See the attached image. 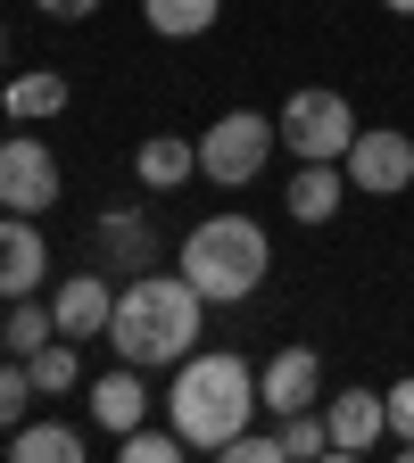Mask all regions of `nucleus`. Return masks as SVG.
<instances>
[{
    "label": "nucleus",
    "mask_w": 414,
    "mask_h": 463,
    "mask_svg": "<svg viewBox=\"0 0 414 463\" xmlns=\"http://www.w3.org/2000/svg\"><path fill=\"white\" fill-rule=\"evenodd\" d=\"M323 430H332V455H373L381 439H390V397L381 389H340V397H323Z\"/></svg>",
    "instance_id": "obj_9"
},
{
    "label": "nucleus",
    "mask_w": 414,
    "mask_h": 463,
    "mask_svg": "<svg viewBox=\"0 0 414 463\" xmlns=\"http://www.w3.org/2000/svg\"><path fill=\"white\" fill-rule=\"evenodd\" d=\"M274 430H282V455H299V463H307V455H332V430H323V405H307V414H282Z\"/></svg>",
    "instance_id": "obj_23"
},
{
    "label": "nucleus",
    "mask_w": 414,
    "mask_h": 463,
    "mask_svg": "<svg viewBox=\"0 0 414 463\" xmlns=\"http://www.w3.org/2000/svg\"><path fill=\"white\" fill-rule=\"evenodd\" d=\"M34 9H42V17H58V25H75V17H91V9H100V0H34Z\"/></svg>",
    "instance_id": "obj_26"
},
{
    "label": "nucleus",
    "mask_w": 414,
    "mask_h": 463,
    "mask_svg": "<svg viewBox=\"0 0 414 463\" xmlns=\"http://www.w3.org/2000/svg\"><path fill=\"white\" fill-rule=\"evenodd\" d=\"M75 83L58 75V67H34V75H9V91H0V108L17 116V125H42V116H67Z\"/></svg>",
    "instance_id": "obj_16"
},
{
    "label": "nucleus",
    "mask_w": 414,
    "mask_h": 463,
    "mask_svg": "<svg viewBox=\"0 0 414 463\" xmlns=\"http://www.w3.org/2000/svg\"><path fill=\"white\" fill-rule=\"evenodd\" d=\"M116 455H125V463H174V455H191V439H183V430H174V422H166V430H149V422H133L125 439H116Z\"/></svg>",
    "instance_id": "obj_21"
},
{
    "label": "nucleus",
    "mask_w": 414,
    "mask_h": 463,
    "mask_svg": "<svg viewBox=\"0 0 414 463\" xmlns=\"http://www.w3.org/2000/svg\"><path fill=\"white\" fill-rule=\"evenodd\" d=\"M91 265H108V273H149L158 265L149 215L141 207H100V223H91Z\"/></svg>",
    "instance_id": "obj_10"
},
{
    "label": "nucleus",
    "mask_w": 414,
    "mask_h": 463,
    "mask_svg": "<svg viewBox=\"0 0 414 463\" xmlns=\"http://www.w3.org/2000/svg\"><path fill=\"white\" fill-rule=\"evenodd\" d=\"M381 9H390V17H414V0H381Z\"/></svg>",
    "instance_id": "obj_27"
},
{
    "label": "nucleus",
    "mask_w": 414,
    "mask_h": 463,
    "mask_svg": "<svg viewBox=\"0 0 414 463\" xmlns=\"http://www.w3.org/2000/svg\"><path fill=\"white\" fill-rule=\"evenodd\" d=\"M149 414V389H141V364H125V373H100L91 381V422L108 430V439H125L133 422Z\"/></svg>",
    "instance_id": "obj_14"
},
{
    "label": "nucleus",
    "mask_w": 414,
    "mask_h": 463,
    "mask_svg": "<svg viewBox=\"0 0 414 463\" xmlns=\"http://www.w3.org/2000/svg\"><path fill=\"white\" fill-rule=\"evenodd\" d=\"M224 455H232V463H282V430H241Z\"/></svg>",
    "instance_id": "obj_25"
},
{
    "label": "nucleus",
    "mask_w": 414,
    "mask_h": 463,
    "mask_svg": "<svg viewBox=\"0 0 414 463\" xmlns=\"http://www.w3.org/2000/svg\"><path fill=\"white\" fill-rule=\"evenodd\" d=\"M282 149V125L274 116H257V108H224L216 125L199 133V174L216 191H241V183H257L265 174V157Z\"/></svg>",
    "instance_id": "obj_4"
},
{
    "label": "nucleus",
    "mask_w": 414,
    "mask_h": 463,
    "mask_svg": "<svg viewBox=\"0 0 414 463\" xmlns=\"http://www.w3.org/2000/svg\"><path fill=\"white\" fill-rule=\"evenodd\" d=\"M133 174H141V191H183L191 174H199V141H183V133H149V141L133 149Z\"/></svg>",
    "instance_id": "obj_15"
},
{
    "label": "nucleus",
    "mask_w": 414,
    "mask_h": 463,
    "mask_svg": "<svg viewBox=\"0 0 414 463\" xmlns=\"http://www.w3.org/2000/svg\"><path fill=\"white\" fill-rule=\"evenodd\" d=\"M216 9H224V0H141V17H149L158 42H199L216 25Z\"/></svg>",
    "instance_id": "obj_18"
},
{
    "label": "nucleus",
    "mask_w": 414,
    "mask_h": 463,
    "mask_svg": "<svg viewBox=\"0 0 414 463\" xmlns=\"http://www.w3.org/2000/svg\"><path fill=\"white\" fill-rule=\"evenodd\" d=\"M0 67H9V25H0Z\"/></svg>",
    "instance_id": "obj_28"
},
{
    "label": "nucleus",
    "mask_w": 414,
    "mask_h": 463,
    "mask_svg": "<svg viewBox=\"0 0 414 463\" xmlns=\"http://www.w3.org/2000/svg\"><path fill=\"white\" fill-rule=\"evenodd\" d=\"M199 315H207V298L191 289V273L174 265V273H133L125 289H116V315H108V347L125 364H141V373H158V364H183L191 347H199Z\"/></svg>",
    "instance_id": "obj_1"
},
{
    "label": "nucleus",
    "mask_w": 414,
    "mask_h": 463,
    "mask_svg": "<svg viewBox=\"0 0 414 463\" xmlns=\"http://www.w3.org/2000/svg\"><path fill=\"white\" fill-rule=\"evenodd\" d=\"M50 307H58V331H67V339H100L108 315H116V281H108V265L67 273V281L50 289Z\"/></svg>",
    "instance_id": "obj_12"
},
{
    "label": "nucleus",
    "mask_w": 414,
    "mask_h": 463,
    "mask_svg": "<svg viewBox=\"0 0 414 463\" xmlns=\"http://www.w3.org/2000/svg\"><path fill=\"white\" fill-rule=\"evenodd\" d=\"M257 414H265L257 405V373L232 356V347H191V356L174 364V381H166V422L199 455H224Z\"/></svg>",
    "instance_id": "obj_2"
},
{
    "label": "nucleus",
    "mask_w": 414,
    "mask_h": 463,
    "mask_svg": "<svg viewBox=\"0 0 414 463\" xmlns=\"http://www.w3.org/2000/svg\"><path fill=\"white\" fill-rule=\"evenodd\" d=\"M348 183H357L365 199H398V191H414V133H398V125H365L357 141H348Z\"/></svg>",
    "instance_id": "obj_7"
},
{
    "label": "nucleus",
    "mask_w": 414,
    "mask_h": 463,
    "mask_svg": "<svg viewBox=\"0 0 414 463\" xmlns=\"http://www.w3.org/2000/svg\"><path fill=\"white\" fill-rule=\"evenodd\" d=\"M348 191H357V183H348L340 157H299V174H290V199H282V207H290V223H332Z\"/></svg>",
    "instance_id": "obj_13"
},
{
    "label": "nucleus",
    "mask_w": 414,
    "mask_h": 463,
    "mask_svg": "<svg viewBox=\"0 0 414 463\" xmlns=\"http://www.w3.org/2000/svg\"><path fill=\"white\" fill-rule=\"evenodd\" d=\"M390 447H414V381H390Z\"/></svg>",
    "instance_id": "obj_24"
},
{
    "label": "nucleus",
    "mask_w": 414,
    "mask_h": 463,
    "mask_svg": "<svg viewBox=\"0 0 414 463\" xmlns=\"http://www.w3.org/2000/svg\"><path fill=\"white\" fill-rule=\"evenodd\" d=\"M174 265L191 273V289L207 307H241L274 273V241H265V223H249V215H207V223L183 232V257H174Z\"/></svg>",
    "instance_id": "obj_3"
},
{
    "label": "nucleus",
    "mask_w": 414,
    "mask_h": 463,
    "mask_svg": "<svg viewBox=\"0 0 414 463\" xmlns=\"http://www.w3.org/2000/svg\"><path fill=\"white\" fill-rule=\"evenodd\" d=\"M257 405L282 422V414H307V405H323V356L315 347H274V356L257 364Z\"/></svg>",
    "instance_id": "obj_8"
},
{
    "label": "nucleus",
    "mask_w": 414,
    "mask_h": 463,
    "mask_svg": "<svg viewBox=\"0 0 414 463\" xmlns=\"http://www.w3.org/2000/svg\"><path fill=\"white\" fill-rule=\"evenodd\" d=\"M9 455H17V463H83L91 439H83L75 422H17V430H9Z\"/></svg>",
    "instance_id": "obj_17"
},
{
    "label": "nucleus",
    "mask_w": 414,
    "mask_h": 463,
    "mask_svg": "<svg viewBox=\"0 0 414 463\" xmlns=\"http://www.w3.org/2000/svg\"><path fill=\"white\" fill-rule=\"evenodd\" d=\"M25 373H34V389H42V397H67V389L83 381V347L58 331L50 347H34V356H25Z\"/></svg>",
    "instance_id": "obj_20"
},
{
    "label": "nucleus",
    "mask_w": 414,
    "mask_h": 463,
    "mask_svg": "<svg viewBox=\"0 0 414 463\" xmlns=\"http://www.w3.org/2000/svg\"><path fill=\"white\" fill-rule=\"evenodd\" d=\"M282 125V149L290 157H348V141H357V108H348L340 91H290V108L274 116Z\"/></svg>",
    "instance_id": "obj_5"
},
{
    "label": "nucleus",
    "mask_w": 414,
    "mask_h": 463,
    "mask_svg": "<svg viewBox=\"0 0 414 463\" xmlns=\"http://www.w3.org/2000/svg\"><path fill=\"white\" fill-rule=\"evenodd\" d=\"M34 397H42V389H34L25 356H9V364H0V439H9V430H17V422L34 414Z\"/></svg>",
    "instance_id": "obj_22"
},
{
    "label": "nucleus",
    "mask_w": 414,
    "mask_h": 463,
    "mask_svg": "<svg viewBox=\"0 0 414 463\" xmlns=\"http://www.w3.org/2000/svg\"><path fill=\"white\" fill-rule=\"evenodd\" d=\"M42 273H50L42 215H0V298H34Z\"/></svg>",
    "instance_id": "obj_11"
},
{
    "label": "nucleus",
    "mask_w": 414,
    "mask_h": 463,
    "mask_svg": "<svg viewBox=\"0 0 414 463\" xmlns=\"http://www.w3.org/2000/svg\"><path fill=\"white\" fill-rule=\"evenodd\" d=\"M58 191H67V174H58L50 141H34V133L0 141V207H9V215H50Z\"/></svg>",
    "instance_id": "obj_6"
},
{
    "label": "nucleus",
    "mask_w": 414,
    "mask_h": 463,
    "mask_svg": "<svg viewBox=\"0 0 414 463\" xmlns=\"http://www.w3.org/2000/svg\"><path fill=\"white\" fill-rule=\"evenodd\" d=\"M50 339H58V307H42V298H9L0 347H9V356H34V347H50Z\"/></svg>",
    "instance_id": "obj_19"
}]
</instances>
